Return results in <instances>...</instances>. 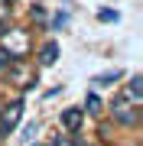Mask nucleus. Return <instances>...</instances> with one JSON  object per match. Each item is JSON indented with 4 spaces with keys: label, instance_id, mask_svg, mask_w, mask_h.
Instances as JSON below:
<instances>
[{
    "label": "nucleus",
    "instance_id": "nucleus-1",
    "mask_svg": "<svg viewBox=\"0 0 143 146\" xmlns=\"http://www.w3.org/2000/svg\"><path fill=\"white\" fill-rule=\"evenodd\" d=\"M0 46L10 52L16 62H26V52H29V33L26 29H20V26H10L0 36Z\"/></svg>",
    "mask_w": 143,
    "mask_h": 146
},
{
    "label": "nucleus",
    "instance_id": "nucleus-2",
    "mask_svg": "<svg viewBox=\"0 0 143 146\" xmlns=\"http://www.w3.org/2000/svg\"><path fill=\"white\" fill-rule=\"evenodd\" d=\"M107 117H111L117 127H137L140 123V104H133L127 98H117L114 104L107 107Z\"/></svg>",
    "mask_w": 143,
    "mask_h": 146
},
{
    "label": "nucleus",
    "instance_id": "nucleus-3",
    "mask_svg": "<svg viewBox=\"0 0 143 146\" xmlns=\"http://www.w3.org/2000/svg\"><path fill=\"white\" fill-rule=\"evenodd\" d=\"M20 120H23V98H13V101H7L0 107V140H7L16 130Z\"/></svg>",
    "mask_w": 143,
    "mask_h": 146
},
{
    "label": "nucleus",
    "instance_id": "nucleus-4",
    "mask_svg": "<svg viewBox=\"0 0 143 146\" xmlns=\"http://www.w3.org/2000/svg\"><path fill=\"white\" fill-rule=\"evenodd\" d=\"M59 123H62V133L78 136L81 127H85V110H81V107H65L62 114H59Z\"/></svg>",
    "mask_w": 143,
    "mask_h": 146
},
{
    "label": "nucleus",
    "instance_id": "nucleus-5",
    "mask_svg": "<svg viewBox=\"0 0 143 146\" xmlns=\"http://www.w3.org/2000/svg\"><path fill=\"white\" fill-rule=\"evenodd\" d=\"M3 78H7V81H16V88H26V91L36 88V75L26 72V62H13V65L3 72Z\"/></svg>",
    "mask_w": 143,
    "mask_h": 146
},
{
    "label": "nucleus",
    "instance_id": "nucleus-6",
    "mask_svg": "<svg viewBox=\"0 0 143 146\" xmlns=\"http://www.w3.org/2000/svg\"><path fill=\"white\" fill-rule=\"evenodd\" d=\"M55 62H59V42L49 39V42H43V46H39V65L49 68V65H55Z\"/></svg>",
    "mask_w": 143,
    "mask_h": 146
},
{
    "label": "nucleus",
    "instance_id": "nucleus-7",
    "mask_svg": "<svg viewBox=\"0 0 143 146\" xmlns=\"http://www.w3.org/2000/svg\"><path fill=\"white\" fill-rule=\"evenodd\" d=\"M140 84H143V78H140V75H133L130 84H127V91H124V98L133 101V104H140V98H143V88H140Z\"/></svg>",
    "mask_w": 143,
    "mask_h": 146
},
{
    "label": "nucleus",
    "instance_id": "nucleus-8",
    "mask_svg": "<svg viewBox=\"0 0 143 146\" xmlns=\"http://www.w3.org/2000/svg\"><path fill=\"white\" fill-rule=\"evenodd\" d=\"M10 26H13V10H10V3H3V0H0V36H3Z\"/></svg>",
    "mask_w": 143,
    "mask_h": 146
},
{
    "label": "nucleus",
    "instance_id": "nucleus-9",
    "mask_svg": "<svg viewBox=\"0 0 143 146\" xmlns=\"http://www.w3.org/2000/svg\"><path fill=\"white\" fill-rule=\"evenodd\" d=\"M120 78H124V72H120V68H111V72L98 75V78H94V84H114V81H120Z\"/></svg>",
    "mask_w": 143,
    "mask_h": 146
},
{
    "label": "nucleus",
    "instance_id": "nucleus-10",
    "mask_svg": "<svg viewBox=\"0 0 143 146\" xmlns=\"http://www.w3.org/2000/svg\"><path fill=\"white\" fill-rule=\"evenodd\" d=\"M101 107H104V104H101V98L91 91L88 98H85V107H81V110H85V114H101Z\"/></svg>",
    "mask_w": 143,
    "mask_h": 146
},
{
    "label": "nucleus",
    "instance_id": "nucleus-11",
    "mask_svg": "<svg viewBox=\"0 0 143 146\" xmlns=\"http://www.w3.org/2000/svg\"><path fill=\"white\" fill-rule=\"evenodd\" d=\"M75 140H78V136H72V133H55L49 146H75Z\"/></svg>",
    "mask_w": 143,
    "mask_h": 146
},
{
    "label": "nucleus",
    "instance_id": "nucleus-12",
    "mask_svg": "<svg viewBox=\"0 0 143 146\" xmlns=\"http://www.w3.org/2000/svg\"><path fill=\"white\" fill-rule=\"evenodd\" d=\"M98 20H101V23H117V20H120V13H117V10H104V7H101V10H98Z\"/></svg>",
    "mask_w": 143,
    "mask_h": 146
},
{
    "label": "nucleus",
    "instance_id": "nucleus-13",
    "mask_svg": "<svg viewBox=\"0 0 143 146\" xmlns=\"http://www.w3.org/2000/svg\"><path fill=\"white\" fill-rule=\"evenodd\" d=\"M13 62H16V58H13L10 52H7V49H3V46H0V75H3V72H7V68H10Z\"/></svg>",
    "mask_w": 143,
    "mask_h": 146
},
{
    "label": "nucleus",
    "instance_id": "nucleus-14",
    "mask_svg": "<svg viewBox=\"0 0 143 146\" xmlns=\"http://www.w3.org/2000/svg\"><path fill=\"white\" fill-rule=\"evenodd\" d=\"M29 20H33V23H46V10H43V7L36 3V7L29 10Z\"/></svg>",
    "mask_w": 143,
    "mask_h": 146
},
{
    "label": "nucleus",
    "instance_id": "nucleus-15",
    "mask_svg": "<svg viewBox=\"0 0 143 146\" xmlns=\"http://www.w3.org/2000/svg\"><path fill=\"white\" fill-rule=\"evenodd\" d=\"M65 20H69V16H65V13H59L55 20H52V29H62V26H65Z\"/></svg>",
    "mask_w": 143,
    "mask_h": 146
},
{
    "label": "nucleus",
    "instance_id": "nucleus-16",
    "mask_svg": "<svg viewBox=\"0 0 143 146\" xmlns=\"http://www.w3.org/2000/svg\"><path fill=\"white\" fill-rule=\"evenodd\" d=\"M33 133H36V123H26V130H23V140H33Z\"/></svg>",
    "mask_w": 143,
    "mask_h": 146
},
{
    "label": "nucleus",
    "instance_id": "nucleus-17",
    "mask_svg": "<svg viewBox=\"0 0 143 146\" xmlns=\"http://www.w3.org/2000/svg\"><path fill=\"white\" fill-rule=\"evenodd\" d=\"M3 104H7V101H3V88H0V107H3Z\"/></svg>",
    "mask_w": 143,
    "mask_h": 146
},
{
    "label": "nucleus",
    "instance_id": "nucleus-18",
    "mask_svg": "<svg viewBox=\"0 0 143 146\" xmlns=\"http://www.w3.org/2000/svg\"><path fill=\"white\" fill-rule=\"evenodd\" d=\"M75 146H91V143H81V140H75Z\"/></svg>",
    "mask_w": 143,
    "mask_h": 146
},
{
    "label": "nucleus",
    "instance_id": "nucleus-19",
    "mask_svg": "<svg viewBox=\"0 0 143 146\" xmlns=\"http://www.w3.org/2000/svg\"><path fill=\"white\" fill-rule=\"evenodd\" d=\"M3 3H10V0H3Z\"/></svg>",
    "mask_w": 143,
    "mask_h": 146
}]
</instances>
